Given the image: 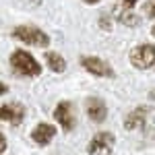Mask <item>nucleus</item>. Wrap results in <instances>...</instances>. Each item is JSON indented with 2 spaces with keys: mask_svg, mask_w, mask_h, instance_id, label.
<instances>
[{
  "mask_svg": "<svg viewBox=\"0 0 155 155\" xmlns=\"http://www.w3.org/2000/svg\"><path fill=\"white\" fill-rule=\"evenodd\" d=\"M11 66L19 77H39L41 64L27 50H15L11 54Z\"/></svg>",
  "mask_w": 155,
  "mask_h": 155,
  "instance_id": "obj_1",
  "label": "nucleus"
},
{
  "mask_svg": "<svg viewBox=\"0 0 155 155\" xmlns=\"http://www.w3.org/2000/svg\"><path fill=\"white\" fill-rule=\"evenodd\" d=\"M12 37H17L19 41H23L27 46H37V48H46L50 44L48 33L41 31L39 27H33V25H19L12 31Z\"/></svg>",
  "mask_w": 155,
  "mask_h": 155,
  "instance_id": "obj_2",
  "label": "nucleus"
},
{
  "mask_svg": "<svg viewBox=\"0 0 155 155\" xmlns=\"http://www.w3.org/2000/svg\"><path fill=\"white\" fill-rule=\"evenodd\" d=\"M128 58H130V64L134 68H139V71L155 68V46H151V44H141V46L130 50Z\"/></svg>",
  "mask_w": 155,
  "mask_h": 155,
  "instance_id": "obj_3",
  "label": "nucleus"
},
{
  "mask_svg": "<svg viewBox=\"0 0 155 155\" xmlns=\"http://www.w3.org/2000/svg\"><path fill=\"white\" fill-rule=\"evenodd\" d=\"M116 137L110 130H99L87 145V155H112Z\"/></svg>",
  "mask_w": 155,
  "mask_h": 155,
  "instance_id": "obj_4",
  "label": "nucleus"
},
{
  "mask_svg": "<svg viewBox=\"0 0 155 155\" xmlns=\"http://www.w3.org/2000/svg\"><path fill=\"white\" fill-rule=\"evenodd\" d=\"M81 66L89 74H93V77H104V79H114L116 77L114 68L107 64L106 60L97 58V56H81Z\"/></svg>",
  "mask_w": 155,
  "mask_h": 155,
  "instance_id": "obj_5",
  "label": "nucleus"
},
{
  "mask_svg": "<svg viewBox=\"0 0 155 155\" xmlns=\"http://www.w3.org/2000/svg\"><path fill=\"white\" fill-rule=\"evenodd\" d=\"M54 120L62 126L64 132H71L74 130L77 126V118H74V110H72V104L71 101H60L56 110H54Z\"/></svg>",
  "mask_w": 155,
  "mask_h": 155,
  "instance_id": "obj_6",
  "label": "nucleus"
},
{
  "mask_svg": "<svg viewBox=\"0 0 155 155\" xmlns=\"http://www.w3.org/2000/svg\"><path fill=\"white\" fill-rule=\"evenodd\" d=\"M0 120L8 122L11 126H19L25 120V106L19 101H8V104L0 106Z\"/></svg>",
  "mask_w": 155,
  "mask_h": 155,
  "instance_id": "obj_7",
  "label": "nucleus"
},
{
  "mask_svg": "<svg viewBox=\"0 0 155 155\" xmlns=\"http://www.w3.org/2000/svg\"><path fill=\"white\" fill-rule=\"evenodd\" d=\"M85 110H87V116L91 122H95V124H101V122H106L107 118V106L106 101L101 99V97H87V101H85Z\"/></svg>",
  "mask_w": 155,
  "mask_h": 155,
  "instance_id": "obj_8",
  "label": "nucleus"
},
{
  "mask_svg": "<svg viewBox=\"0 0 155 155\" xmlns=\"http://www.w3.org/2000/svg\"><path fill=\"white\" fill-rule=\"evenodd\" d=\"M56 126L54 124H48V122H39L35 128L31 130V139H33V143H37L39 147H48L52 141H54V137H56Z\"/></svg>",
  "mask_w": 155,
  "mask_h": 155,
  "instance_id": "obj_9",
  "label": "nucleus"
},
{
  "mask_svg": "<svg viewBox=\"0 0 155 155\" xmlns=\"http://www.w3.org/2000/svg\"><path fill=\"white\" fill-rule=\"evenodd\" d=\"M147 116H149V107H145V106L134 107L124 118V130H139V128H143L147 124Z\"/></svg>",
  "mask_w": 155,
  "mask_h": 155,
  "instance_id": "obj_10",
  "label": "nucleus"
},
{
  "mask_svg": "<svg viewBox=\"0 0 155 155\" xmlns=\"http://www.w3.org/2000/svg\"><path fill=\"white\" fill-rule=\"evenodd\" d=\"M46 64H48L50 71H54V72L66 71V60L62 58L58 52H46Z\"/></svg>",
  "mask_w": 155,
  "mask_h": 155,
  "instance_id": "obj_11",
  "label": "nucleus"
},
{
  "mask_svg": "<svg viewBox=\"0 0 155 155\" xmlns=\"http://www.w3.org/2000/svg\"><path fill=\"white\" fill-rule=\"evenodd\" d=\"M116 21L122 23V25H126V27H139V25H141V17L134 15L132 11H122L118 17H116Z\"/></svg>",
  "mask_w": 155,
  "mask_h": 155,
  "instance_id": "obj_12",
  "label": "nucleus"
},
{
  "mask_svg": "<svg viewBox=\"0 0 155 155\" xmlns=\"http://www.w3.org/2000/svg\"><path fill=\"white\" fill-rule=\"evenodd\" d=\"M143 8H145V15H147L149 19H155V0H147Z\"/></svg>",
  "mask_w": 155,
  "mask_h": 155,
  "instance_id": "obj_13",
  "label": "nucleus"
},
{
  "mask_svg": "<svg viewBox=\"0 0 155 155\" xmlns=\"http://www.w3.org/2000/svg\"><path fill=\"white\" fill-rule=\"evenodd\" d=\"M122 4H124V11H132V6L139 2V0H120Z\"/></svg>",
  "mask_w": 155,
  "mask_h": 155,
  "instance_id": "obj_14",
  "label": "nucleus"
},
{
  "mask_svg": "<svg viewBox=\"0 0 155 155\" xmlns=\"http://www.w3.org/2000/svg\"><path fill=\"white\" fill-rule=\"evenodd\" d=\"M25 6H29V8H37L39 4H41V0H23Z\"/></svg>",
  "mask_w": 155,
  "mask_h": 155,
  "instance_id": "obj_15",
  "label": "nucleus"
},
{
  "mask_svg": "<svg viewBox=\"0 0 155 155\" xmlns=\"http://www.w3.org/2000/svg\"><path fill=\"white\" fill-rule=\"evenodd\" d=\"M6 151V137L2 134V130H0V155Z\"/></svg>",
  "mask_w": 155,
  "mask_h": 155,
  "instance_id": "obj_16",
  "label": "nucleus"
},
{
  "mask_svg": "<svg viewBox=\"0 0 155 155\" xmlns=\"http://www.w3.org/2000/svg\"><path fill=\"white\" fill-rule=\"evenodd\" d=\"M6 93H8V85L0 81V95H6Z\"/></svg>",
  "mask_w": 155,
  "mask_h": 155,
  "instance_id": "obj_17",
  "label": "nucleus"
},
{
  "mask_svg": "<svg viewBox=\"0 0 155 155\" xmlns=\"http://www.w3.org/2000/svg\"><path fill=\"white\" fill-rule=\"evenodd\" d=\"M85 4H97V2H99V0H83Z\"/></svg>",
  "mask_w": 155,
  "mask_h": 155,
  "instance_id": "obj_18",
  "label": "nucleus"
},
{
  "mask_svg": "<svg viewBox=\"0 0 155 155\" xmlns=\"http://www.w3.org/2000/svg\"><path fill=\"white\" fill-rule=\"evenodd\" d=\"M149 99H153V101H155V89H153V91H149Z\"/></svg>",
  "mask_w": 155,
  "mask_h": 155,
  "instance_id": "obj_19",
  "label": "nucleus"
},
{
  "mask_svg": "<svg viewBox=\"0 0 155 155\" xmlns=\"http://www.w3.org/2000/svg\"><path fill=\"white\" fill-rule=\"evenodd\" d=\"M151 35L155 37V25H153V27H151Z\"/></svg>",
  "mask_w": 155,
  "mask_h": 155,
  "instance_id": "obj_20",
  "label": "nucleus"
}]
</instances>
